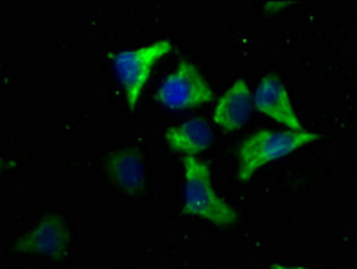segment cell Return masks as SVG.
Instances as JSON below:
<instances>
[{
  "label": "cell",
  "mask_w": 357,
  "mask_h": 269,
  "mask_svg": "<svg viewBox=\"0 0 357 269\" xmlns=\"http://www.w3.org/2000/svg\"><path fill=\"white\" fill-rule=\"evenodd\" d=\"M269 269H311L307 266H287V264H273Z\"/></svg>",
  "instance_id": "cell-10"
},
{
  "label": "cell",
  "mask_w": 357,
  "mask_h": 269,
  "mask_svg": "<svg viewBox=\"0 0 357 269\" xmlns=\"http://www.w3.org/2000/svg\"><path fill=\"white\" fill-rule=\"evenodd\" d=\"M171 51L172 43L169 40H156L144 47L121 51L114 56V70L124 92V99L131 109L139 105L140 95L151 77L155 65L171 54Z\"/></svg>",
  "instance_id": "cell-3"
},
{
  "label": "cell",
  "mask_w": 357,
  "mask_h": 269,
  "mask_svg": "<svg viewBox=\"0 0 357 269\" xmlns=\"http://www.w3.org/2000/svg\"><path fill=\"white\" fill-rule=\"evenodd\" d=\"M4 171V160H2V156H0V173Z\"/></svg>",
  "instance_id": "cell-11"
},
{
  "label": "cell",
  "mask_w": 357,
  "mask_h": 269,
  "mask_svg": "<svg viewBox=\"0 0 357 269\" xmlns=\"http://www.w3.org/2000/svg\"><path fill=\"white\" fill-rule=\"evenodd\" d=\"M70 244V230L63 219L49 214L40 221L26 236H22L15 244V249L26 255H40L47 259H61Z\"/></svg>",
  "instance_id": "cell-6"
},
{
  "label": "cell",
  "mask_w": 357,
  "mask_h": 269,
  "mask_svg": "<svg viewBox=\"0 0 357 269\" xmlns=\"http://www.w3.org/2000/svg\"><path fill=\"white\" fill-rule=\"evenodd\" d=\"M108 173L112 180L128 194H139L147 181L146 162L139 149L124 148L114 151L108 158Z\"/></svg>",
  "instance_id": "cell-9"
},
{
  "label": "cell",
  "mask_w": 357,
  "mask_h": 269,
  "mask_svg": "<svg viewBox=\"0 0 357 269\" xmlns=\"http://www.w3.org/2000/svg\"><path fill=\"white\" fill-rule=\"evenodd\" d=\"M214 97L211 83L189 59H180L155 93L156 102L169 109L199 108L214 101Z\"/></svg>",
  "instance_id": "cell-4"
},
{
  "label": "cell",
  "mask_w": 357,
  "mask_h": 269,
  "mask_svg": "<svg viewBox=\"0 0 357 269\" xmlns=\"http://www.w3.org/2000/svg\"><path fill=\"white\" fill-rule=\"evenodd\" d=\"M318 140L319 134L309 130L255 131L237 146V181L246 183L264 165L286 158Z\"/></svg>",
  "instance_id": "cell-1"
},
{
  "label": "cell",
  "mask_w": 357,
  "mask_h": 269,
  "mask_svg": "<svg viewBox=\"0 0 357 269\" xmlns=\"http://www.w3.org/2000/svg\"><path fill=\"white\" fill-rule=\"evenodd\" d=\"M253 112L252 90L246 79H237L218 99L214 109V122L219 130L236 133L250 121Z\"/></svg>",
  "instance_id": "cell-7"
},
{
  "label": "cell",
  "mask_w": 357,
  "mask_h": 269,
  "mask_svg": "<svg viewBox=\"0 0 357 269\" xmlns=\"http://www.w3.org/2000/svg\"><path fill=\"white\" fill-rule=\"evenodd\" d=\"M165 142L172 151L183 156H196L214 142V131L205 117H192L165 131Z\"/></svg>",
  "instance_id": "cell-8"
},
{
  "label": "cell",
  "mask_w": 357,
  "mask_h": 269,
  "mask_svg": "<svg viewBox=\"0 0 357 269\" xmlns=\"http://www.w3.org/2000/svg\"><path fill=\"white\" fill-rule=\"evenodd\" d=\"M252 99L253 108L259 109L266 117L273 118L282 126H286L289 131L305 130L296 109H294L286 84L277 74H266L257 84L255 92L252 93Z\"/></svg>",
  "instance_id": "cell-5"
},
{
  "label": "cell",
  "mask_w": 357,
  "mask_h": 269,
  "mask_svg": "<svg viewBox=\"0 0 357 269\" xmlns=\"http://www.w3.org/2000/svg\"><path fill=\"white\" fill-rule=\"evenodd\" d=\"M183 206L185 215L202 217L221 228H231L239 221V214L225 201L212 187L211 167L198 156H183Z\"/></svg>",
  "instance_id": "cell-2"
}]
</instances>
